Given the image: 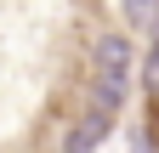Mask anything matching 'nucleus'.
<instances>
[{
  "label": "nucleus",
  "instance_id": "2",
  "mask_svg": "<svg viewBox=\"0 0 159 153\" xmlns=\"http://www.w3.org/2000/svg\"><path fill=\"white\" fill-rule=\"evenodd\" d=\"M131 68H136L131 40H125V34H102V40H97V74H108V80H125V85H131Z\"/></svg>",
  "mask_w": 159,
  "mask_h": 153
},
{
  "label": "nucleus",
  "instance_id": "3",
  "mask_svg": "<svg viewBox=\"0 0 159 153\" xmlns=\"http://www.w3.org/2000/svg\"><path fill=\"white\" fill-rule=\"evenodd\" d=\"M119 6H125L131 28H153V17H159V0H119Z\"/></svg>",
  "mask_w": 159,
  "mask_h": 153
},
{
  "label": "nucleus",
  "instance_id": "1",
  "mask_svg": "<svg viewBox=\"0 0 159 153\" xmlns=\"http://www.w3.org/2000/svg\"><path fill=\"white\" fill-rule=\"evenodd\" d=\"M114 113H119V108L91 102V108H85V119H80V125H74V136H68V153H97V147H102V136L114 130Z\"/></svg>",
  "mask_w": 159,
  "mask_h": 153
},
{
  "label": "nucleus",
  "instance_id": "4",
  "mask_svg": "<svg viewBox=\"0 0 159 153\" xmlns=\"http://www.w3.org/2000/svg\"><path fill=\"white\" fill-rule=\"evenodd\" d=\"M148 57L159 63V17H153V28H148Z\"/></svg>",
  "mask_w": 159,
  "mask_h": 153
}]
</instances>
